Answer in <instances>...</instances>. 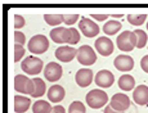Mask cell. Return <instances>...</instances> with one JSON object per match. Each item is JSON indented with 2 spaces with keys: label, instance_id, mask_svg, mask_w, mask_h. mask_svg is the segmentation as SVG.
<instances>
[{
  "label": "cell",
  "instance_id": "cell-13",
  "mask_svg": "<svg viewBox=\"0 0 148 113\" xmlns=\"http://www.w3.org/2000/svg\"><path fill=\"white\" fill-rule=\"evenodd\" d=\"M115 82V76L112 75L111 71L102 69L97 73L95 76V84L99 87H111L112 84Z\"/></svg>",
  "mask_w": 148,
  "mask_h": 113
},
{
  "label": "cell",
  "instance_id": "cell-9",
  "mask_svg": "<svg viewBox=\"0 0 148 113\" xmlns=\"http://www.w3.org/2000/svg\"><path fill=\"white\" fill-rule=\"evenodd\" d=\"M50 39L57 44H70L71 41V32L70 28L57 27L50 31Z\"/></svg>",
  "mask_w": 148,
  "mask_h": 113
},
{
  "label": "cell",
  "instance_id": "cell-23",
  "mask_svg": "<svg viewBox=\"0 0 148 113\" xmlns=\"http://www.w3.org/2000/svg\"><path fill=\"white\" fill-rule=\"evenodd\" d=\"M44 19L49 26H59L63 23V14H45Z\"/></svg>",
  "mask_w": 148,
  "mask_h": 113
},
{
  "label": "cell",
  "instance_id": "cell-11",
  "mask_svg": "<svg viewBox=\"0 0 148 113\" xmlns=\"http://www.w3.org/2000/svg\"><path fill=\"white\" fill-rule=\"evenodd\" d=\"M113 64H115L116 69L121 71V72H127V71H132L134 68V59L130 55H117L113 61Z\"/></svg>",
  "mask_w": 148,
  "mask_h": 113
},
{
  "label": "cell",
  "instance_id": "cell-15",
  "mask_svg": "<svg viewBox=\"0 0 148 113\" xmlns=\"http://www.w3.org/2000/svg\"><path fill=\"white\" fill-rule=\"evenodd\" d=\"M56 58L61 62H71L76 55H77V52H76L73 48L71 46H59L58 49L56 50Z\"/></svg>",
  "mask_w": 148,
  "mask_h": 113
},
{
  "label": "cell",
  "instance_id": "cell-24",
  "mask_svg": "<svg viewBox=\"0 0 148 113\" xmlns=\"http://www.w3.org/2000/svg\"><path fill=\"white\" fill-rule=\"evenodd\" d=\"M147 14H129L127 16V21H129L130 25L133 26H142V25L146 22Z\"/></svg>",
  "mask_w": 148,
  "mask_h": 113
},
{
  "label": "cell",
  "instance_id": "cell-1",
  "mask_svg": "<svg viewBox=\"0 0 148 113\" xmlns=\"http://www.w3.org/2000/svg\"><path fill=\"white\" fill-rule=\"evenodd\" d=\"M108 101V95L103 90L94 89L86 94V104L93 109H99L104 107Z\"/></svg>",
  "mask_w": 148,
  "mask_h": 113
},
{
  "label": "cell",
  "instance_id": "cell-37",
  "mask_svg": "<svg viewBox=\"0 0 148 113\" xmlns=\"http://www.w3.org/2000/svg\"><path fill=\"white\" fill-rule=\"evenodd\" d=\"M147 30H148V22H147Z\"/></svg>",
  "mask_w": 148,
  "mask_h": 113
},
{
  "label": "cell",
  "instance_id": "cell-16",
  "mask_svg": "<svg viewBox=\"0 0 148 113\" xmlns=\"http://www.w3.org/2000/svg\"><path fill=\"white\" fill-rule=\"evenodd\" d=\"M133 99H134L135 104H139V106L148 104V86L138 85V87H135L134 93H133Z\"/></svg>",
  "mask_w": 148,
  "mask_h": 113
},
{
  "label": "cell",
  "instance_id": "cell-18",
  "mask_svg": "<svg viewBox=\"0 0 148 113\" xmlns=\"http://www.w3.org/2000/svg\"><path fill=\"white\" fill-rule=\"evenodd\" d=\"M31 100L22 95H14V112L16 113H25L30 108Z\"/></svg>",
  "mask_w": 148,
  "mask_h": 113
},
{
  "label": "cell",
  "instance_id": "cell-30",
  "mask_svg": "<svg viewBox=\"0 0 148 113\" xmlns=\"http://www.w3.org/2000/svg\"><path fill=\"white\" fill-rule=\"evenodd\" d=\"M70 32H71V41L70 44L73 45V44H77L80 41V32H79L76 28H70Z\"/></svg>",
  "mask_w": 148,
  "mask_h": 113
},
{
  "label": "cell",
  "instance_id": "cell-26",
  "mask_svg": "<svg viewBox=\"0 0 148 113\" xmlns=\"http://www.w3.org/2000/svg\"><path fill=\"white\" fill-rule=\"evenodd\" d=\"M85 106L81 101H73L70 104V108H68V113H85Z\"/></svg>",
  "mask_w": 148,
  "mask_h": 113
},
{
  "label": "cell",
  "instance_id": "cell-27",
  "mask_svg": "<svg viewBox=\"0 0 148 113\" xmlns=\"http://www.w3.org/2000/svg\"><path fill=\"white\" fill-rule=\"evenodd\" d=\"M14 62H19L22 59V56L25 55V48L23 45H19V44H14Z\"/></svg>",
  "mask_w": 148,
  "mask_h": 113
},
{
  "label": "cell",
  "instance_id": "cell-14",
  "mask_svg": "<svg viewBox=\"0 0 148 113\" xmlns=\"http://www.w3.org/2000/svg\"><path fill=\"white\" fill-rule=\"evenodd\" d=\"M76 84L79 85L80 87H86L92 84L93 81V71L89 68H81L77 71L75 76Z\"/></svg>",
  "mask_w": 148,
  "mask_h": 113
},
{
  "label": "cell",
  "instance_id": "cell-12",
  "mask_svg": "<svg viewBox=\"0 0 148 113\" xmlns=\"http://www.w3.org/2000/svg\"><path fill=\"white\" fill-rule=\"evenodd\" d=\"M95 49L97 52L103 56H108L112 54L113 52V42L107 39L106 36H102V37H98L95 41Z\"/></svg>",
  "mask_w": 148,
  "mask_h": 113
},
{
  "label": "cell",
  "instance_id": "cell-2",
  "mask_svg": "<svg viewBox=\"0 0 148 113\" xmlns=\"http://www.w3.org/2000/svg\"><path fill=\"white\" fill-rule=\"evenodd\" d=\"M117 48L121 52H132L136 46V36L134 31H125L117 36Z\"/></svg>",
  "mask_w": 148,
  "mask_h": 113
},
{
  "label": "cell",
  "instance_id": "cell-19",
  "mask_svg": "<svg viewBox=\"0 0 148 113\" xmlns=\"http://www.w3.org/2000/svg\"><path fill=\"white\" fill-rule=\"evenodd\" d=\"M119 86H120L121 90H125V91H130V90L134 89L135 86V80L133 76L130 75H122L120 78H119Z\"/></svg>",
  "mask_w": 148,
  "mask_h": 113
},
{
  "label": "cell",
  "instance_id": "cell-35",
  "mask_svg": "<svg viewBox=\"0 0 148 113\" xmlns=\"http://www.w3.org/2000/svg\"><path fill=\"white\" fill-rule=\"evenodd\" d=\"M104 113H124V112H119V111H116V109H113L112 107L108 104V106L104 108Z\"/></svg>",
  "mask_w": 148,
  "mask_h": 113
},
{
  "label": "cell",
  "instance_id": "cell-7",
  "mask_svg": "<svg viewBox=\"0 0 148 113\" xmlns=\"http://www.w3.org/2000/svg\"><path fill=\"white\" fill-rule=\"evenodd\" d=\"M79 28L86 37H94L99 33V27L95 22L92 19L86 18V17H81L80 22H79Z\"/></svg>",
  "mask_w": 148,
  "mask_h": 113
},
{
  "label": "cell",
  "instance_id": "cell-20",
  "mask_svg": "<svg viewBox=\"0 0 148 113\" xmlns=\"http://www.w3.org/2000/svg\"><path fill=\"white\" fill-rule=\"evenodd\" d=\"M121 30V22H117V21H108L104 23L103 26V32L108 36H112V35H116L119 31Z\"/></svg>",
  "mask_w": 148,
  "mask_h": 113
},
{
  "label": "cell",
  "instance_id": "cell-36",
  "mask_svg": "<svg viewBox=\"0 0 148 113\" xmlns=\"http://www.w3.org/2000/svg\"><path fill=\"white\" fill-rule=\"evenodd\" d=\"M111 17H113V18H121V17H124L122 14H111Z\"/></svg>",
  "mask_w": 148,
  "mask_h": 113
},
{
  "label": "cell",
  "instance_id": "cell-10",
  "mask_svg": "<svg viewBox=\"0 0 148 113\" xmlns=\"http://www.w3.org/2000/svg\"><path fill=\"white\" fill-rule=\"evenodd\" d=\"M110 106L119 112H125L130 107V99L127 98V95L117 93V94H115L112 97V99H111Z\"/></svg>",
  "mask_w": 148,
  "mask_h": 113
},
{
  "label": "cell",
  "instance_id": "cell-33",
  "mask_svg": "<svg viewBox=\"0 0 148 113\" xmlns=\"http://www.w3.org/2000/svg\"><path fill=\"white\" fill-rule=\"evenodd\" d=\"M93 19H97V21H106V19L108 18V14H92Z\"/></svg>",
  "mask_w": 148,
  "mask_h": 113
},
{
  "label": "cell",
  "instance_id": "cell-32",
  "mask_svg": "<svg viewBox=\"0 0 148 113\" xmlns=\"http://www.w3.org/2000/svg\"><path fill=\"white\" fill-rule=\"evenodd\" d=\"M140 67L146 73H148V55H144L140 61Z\"/></svg>",
  "mask_w": 148,
  "mask_h": 113
},
{
  "label": "cell",
  "instance_id": "cell-34",
  "mask_svg": "<svg viewBox=\"0 0 148 113\" xmlns=\"http://www.w3.org/2000/svg\"><path fill=\"white\" fill-rule=\"evenodd\" d=\"M50 113H66V109H64L62 106H56V107H53V109Z\"/></svg>",
  "mask_w": 148,
  "mask_h": 113
},
{
  "label": "cell",
  "instance_id": "cell-22",
  "mask_svg": "<svg viewBox=\"0 0 148 113\" xmlns=\"http://www.w3.org/2000/svg\"><path fill=\"white\" fill-rule=\"evenodd\" d=\"M52 106L45 100H38L32 106V112L34 113H50L52 112Z\"/></svg>",
  "mask_w": 148,
  "mask_h": 113
},
{
  "label": "cell",
  "instance_id": "cell-8",
  "mask_svg": "<svg viewBox=\"0 0 148 113\" xmlns=\"http://www.w3.org/2000/svg\"><path fill=\"white\" fill-rule=\"evenodd\" d=\"M62 73H63V69H62L61 64L56 63V62H50V63H48L45 66V69H44L45 78L48 81H50V82L58 81L62 77Z\"/></svg>",
  "mask_w": 148,
  "mask_h": 113
},
{
  "label": "cell",
  "instance_id": "cell-31",
  "mask_svg": "<svg viewBox=\"0 0 148 113\" xmlns=\"http://www.w3.org/2000/svg\"><path fill=\"white\" fill-rule=\"evenodd\" d=\"M13 37H14V42H16V44L23 45L25 42H26V37H25V33L19 32V31H16V32H14Z\"/></svg>",
  "mask_w": 148,
  "mask_h": 113
},
{
  "label": "cell",
  "instance_id": "cell-4",
  "mask_svg": "<svg viewBox=\"0 0 148 113\" xmlns=\"http://www.w3.org/2000/svg\"><path fill=\"white\" fill-rule=\"evenodd\" d=\"M27 48L34 54H42L49 48V41H48V39L44 35H35L28 41Z\"/></svg>",
  "mask_w": 148,
  "mask_h": 113
},
{
  "label": "cell",
  "instance_id": "cell-28",
  "mask_svg": "<svg viewBox=\"0 0 148 113\" xmlns=\"http://www.w3.org/2000/svg\"><path fill=\"white\" fill-rule=\"evenodd\" d=\"M12 21H13V26L14 28H22L26 25V21H25V18L22 16H19V14H14L13 16V18H12Z\"/></svg>",
  "mask_w": 148,
  "mask_h": 113
},
{
  "label": "cell",
  "instance_id": "cell-29",
  "mask_svg": "<svg viewBox=\"0 0 148 113\" xmlns=\"http://www.w3.org/2000/svg\"><path fill=\"white\" fill-rule=\"evenodd\" d=\"M79 18H80L79 14H63V23L71 26V25L76 23V21H77Z\"/></svg>",
  "mask_w": 148,
  "mask_h": 113
},
{
  "label": "cell",
  "instance_id": "cell-6",
  "mask_svg": "<svg viewBox=\"0 0 148 113\" xmlns=\"http://www.w3.org/2000/svg\"><path fill=\"white\" fill-rule=\"evenodd\" d=\"M77 61L82 66H92L97 62V54L94 53L92 46L89 45H82L77 50Z\"/></svg>",
  "mask_w": 148,
  "mask_h": 113
},
{
  "label": "cell",
  "instance_id": "cell-5",
  "mask_svg": "<svg viewBox=\"0 0 148 113\" xmlns=\"http://www.w3.org/2000/svg\"><path fill=\"white\" fill-rule=\"evenodd\" d=\"M14 90L19 94H30L34 93V80L25 75H17L14 77Z\"/></svg>",
  "mask_w": 148,
  "mask_h": 113
},
{
  "label": "cell",
  "instance_id": "cell-21",
  "mask_svg": "<svg viewBox=\"0 0 148 113\" xmlns=\"http://www.w3.org/2000/svg\"><path fill=\"white\" fill-rule=\"evenodd\" d=\"M45 90H47V85H45V82L41 80V78L36 77L34 78V93L31 97L34 98H40L42 97V95L45 94Z\"/></svg>",
  "mask_w": 148,
  "mask_h": 113
},
{
  "label": "cell",
  "instance_id": "cell-17",
  "mask_svg": "<svg viewBox=\"0 0 148 113\" xmlns=\"http://www.w3.org/2000/svg\"><path fill=\"white\" fill-rule=\"evenodd\" d=\"M64 98V89L61 85H53L49 90H48V99L52 103H59L63 100Z\"/></svg>",
  "mask_w": 148,
  "mask_h": 113
},
{
  "label": "cell",
  "instance_id": "cell-3",
  "mask_svg": "<svg viewBox=\"0 0 148 113\" xmlns=\"http://www.w3.org/2000/svg\"><path fill=\"white\" fill-rule=\"evenodd\" d=\"M42 67H44V64H42L41 59L32 55L25 58V61L21 63L22 71L25 73H27V75H38L42 71Z\"/></svg>",
  "mask_w": 148,
  "mask_h": 113
},
{
  "label": "cell",
  "instance_id": "cell-25",
  "mask_svg": "<svg viewBox=\"0 0 148 113\" xmlns=\"http://www.w3.org/2000/svg\"><path fill=\"white\" fill-rule=\"evenodd\" d=\"M134 33L136 36V48H138V49L144 48L146 46V44H147V40H148L147 33L144 32V31H142V30H135Z\"/></svg>",
  "mask_w": 148,
  "mask_h": 113
}]
</instances>
